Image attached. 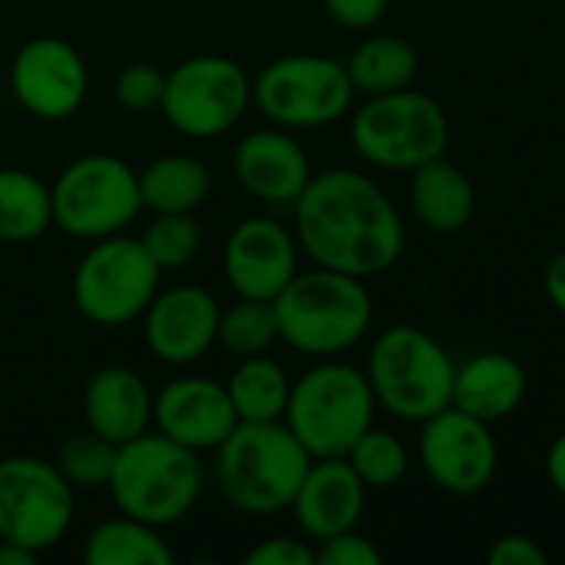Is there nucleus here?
Returning a JSON list of instances; mask_svg holds the SVG:
<instances>
[{
	"instance_id": "obj_22",
	"label": "nucleus",
	"mask_w": 565,
	"mask_h": 565,
	"mask_svg": "<svg viewBox=\"0 0 565 565\" xmlns=\"http://www.w3.org/2000/svg\"><path fill=\"white\" fill-rule=\"evenodd\" d=\"M411 209L427 232L454 235L470 225L477 212V189L460 166L437 156L411 172Z\"/></svg>"
},
{
	"instance_id": "obj_24",
	"label": "nucleus",
	"mask_w": 565,
	"mask_h": 565,
	"mask_svg": "<svg viewBox=\"0 0 565 565\" xmlns=\"http://www.w3.org/2000/svg\"><path fill=\"white\" fill-rule=\"evenodd\" d=\"M344 66L361 96H381L414 86L420 73V53L411 40L397 33H377L361 40Z\"/></svg>"
},
{
	"instance_id": "obj_11",
	"label": "nucleus",
	"mask_w": 565,
	"mask_h": 565,
	"mask_svg": "<svg viewBox=\"0 0 565 565\" xmlns=\"http://www.w3.org/2000/svg\"><path fill=\"white\" fill-rule=\"evenodd\" d=\"M252 109V76L222 53H202L166 73L159 113L185 139H218Z\"/></svg>"
},
{
	"instance_id": "obj_5",
	"label": "nucleus",
	"mask_w": 565,
	"mask_h": 565,
	"mask_svg": "<svg viewBox=\"0 0 565 565\" xmlns=\"http://www.w3.org/2000/svg\"><path fill=\"white\" fill-rule=\"evenodd\" d=\"M374 414L377 401L364 367L321 358L291 381L285 424L311 460H331L348 457V450L374 427Z\"/></svg>"
},
{
	"instance_id": "obj_1",
	"label": "nucleus",
	"mask_w": 565,
	"mask_h": 565,
	"mask_svg": "<svg viewBox=\"0 0 565 565\" xmlns=\"http://www.w3.org/2000/svg\"><path fill=\"white\" fill-rule=\"evenodd\" d=\"M291 218L301 255L364 281L391 271L407 248L401 209L361 169L315 172L291 205Z\"/></svg>"
},
{
	"instance_id": "obj_12",
	"label": "nucleus",
	"mask_w": 565,
	"mask_h": 565,
	"mask_svg": "<svg viewBox=\"0 0 565 565\" xmlns=\"http://www.w3.org/2000/svg\"><path fill=\"white\" fill-rule=\"evenodd\" d=\"M76 516V490L53 460L13 454L0 460V540L36 556L60 546Z\"/></svg>"
},
{
	"instance_id": "obj_6",
	"label": "nucleus",
	"mask_w": 565,
	"mask_h": 565,
	"mask_svg": "<svg viewBox=\"0 0 565 565\" xmlns=\"http://www.w3.org/2000/svg\"><path fill=\"white\" fill-rule=\"evenodd\" d=\"M364 374L377 407L407 424H424L454 401V358L434 334L414 324L384 328L367 351Z\"/></svg>"
},
{
	"instance_id": "obj_18",
	"label": "nucleus",
	"mask_w": 565,
	"mask_h": 565,
	"mask_svg": "<svg viewBox=\"0 0 565 565\" xmlns=\"http://www.w3.org/2000/svg\"><path fill=\"white\" fill-rule=\"evenodd\" d=\"M232 172L238 185L268 209H291L311 182V159L291 129L262 126L245 132L232 149Z\"/></svg>"
},
{
	"instance_id": "obj_7",
	"label": "nucleus",
	"mask_w": 565,
	"mask_h": 565,
	"mask_svg": "<svg viewBox=\"0 0 565 565\" xmlns=\"http://www.w3.org/2000/svg\"><path fill=\"white\" fill-rule=\"evenodd\" d=\"M354 152L387 172H414L424 162L447 156L450 119L444 106L420 89L367 96L351 109Z\"/></svg>"
},
{
	"instance_id": "obj_3",
	"label": "nucleus",
	"mask_w": 565,
	"mask_h": 565,
	"mask_svg": "<svg viewBox=\"0 0 565 565\" xmlns=\"http://www.w3.org/2000/svg\"><path fill=\"white\" fill-rule=\"evenodd\" d=\"M311 467V454L285 420L242 424L215 450V487L222 500L245 516H278Z\"/></svg>"
},
{
	"instance_id": "obj_16",
	"label": "nucleus",
	"mask_w": 565,
	"mask_h": 565,
	"mask_svg": "<svg viewBox=\"0 0 565 565\" xmlns=\"http://www.w3.org/2000/svg\"><path fill=\"white\" fill-rule=\"evenodd\" d=\"M218 298L192 281L159 288L149 308L142 311V344L146 351L169 367L199 364L218 338Z\"/></svg>"
},
{
	"instance_id": "obj_30",
	"label": "nucleus",
	"mask_w": 565,
	"mask_h": 565,
	"mask_svg": "<svg viewBox=\"0 0 565 565\" xmlns=\"http://www.w3.org/2000/svg\"><path fill=\"white\" fill-rule=\"evenodd\" d=\"M53 463L76 493H96V490L109 487L113 463H116V444L103 440L93 430H83V434H73L63 440Z\"/></svg>"
},
{
	"instance_id": "obj_2",
	"label": "nucleus",
	"mask_w": 565,
	"mask_h": 565,
	"mask_svg": "<svg viewBox=\"0 0 565 565\" xmlns=\"http://www.w3.org/2000/svg\"><path fill=\"white\" fill-rule=\"evenodd\" d=\"M271 305L281 344L315 361L341 358L367 338L374 321V301L364 278L321 265L298 271Z\"/></svg>"
},
{
	"instance_id": "obj_9",
	"label": "nucleus",
	"mask_w": 565,
	"mask_h": 565,
	"mask_svg": "<svg viewBox=\"0 0 565 565\" xmlns=\"http://www.w3.org/2000/svg\"><path fill=\"white\" fill-rule=\"evenodd\" d=\"M53 228L76 242H96L126 232L142 212L139 172L113 152L70 159L50 185Z\"/></svg>"
},
{
	"instance_id": "obj_26",
	"label": "nucleus",
	"mask_w": 565,
	"mask_h": 565,
	"mask_svg": "<svg viewBox=\"0 0 565 565\" xmlns=\"http://www.w3.org/2000/svg\"><path fill=\"white\" fill-rule=\"evenodd\" d=\"M53 228L50 185L20 166H0V242L30 245Z\"/></svg>"
},
{
	"instance_id": "obj_35",
	"label": "nucleus",
	"mask_w": 565,
	"mask_h": 565,
	"mask_svg": "<svg viewBox=\"0 0 565 565\" xmlns=\"http://www.w3.org/2000/svg\"><path fill=\"white\" fill-rule=\"evenodd\" d=\"M324 13L344 30H371L384 20L391 0H321Z\"/></svg>"
},
{
	"instance_id": "obj_25",
	"label": "nucleus",
	"mask_w": 565,
	"mask_h": 565,
	"mask_svg": "<svg viewBox=\"0 0 565 565\" xmlns=\"http://www.w3.org/2000/svg\"><path fill=\"white\" fill-rule=\"evenodd\" d=\"M86 565H172L175 553L159 526L132 520L126 513L96 523L83 540Z\"/></svg>"
},
{
	"instance_id": "obj_23",
	"label": "nucleus",
	"mask_w": 565,
	"mask_h": 565,
	"mask_svg": "<svg viewBox=\"0 0 565 565\" xmlns=\"http://www.w3.org/2000/svg\"><path fill=\"white\" fill-rule=\"evenodd\" d=\"M142 209L162 212H195L212 195V172L202 159L189 152H169L139 169Z\"/></svg>"
},
{
	"instance_id": "obj_39",
	"label": "nucleus",
	"mask_w": 565,
	"mask_h": 565,
	"mask_svg": "<svg viewBox=\"0 0 565 565\" xmlns=\"http://www.w3.org/2000/svg\"><path fill=\"white\" fill-rule=\"evenodd\" d=\"M36 559H40L36 553L23 550V546H17V543L0 540V565H33Z\"/></svg>"
},
{
	"instance_id": "obj_8",
	"label": "nucleus",
	"mask_w": 565,
	"mask_h": 565,
	"mask_svg": "<svg viewBox=\"0 0 565 565\" xmlns=\"http://www.w3.org/2000/svg\"><path fill=\"white\" fill-rule=\"evenodd\" d=\"M354 83L344 60L328 53H288L252 76V106L281 129H324L351 116Z\"/></svg>"
},
{
	"instance_id": "obj_28",
	"label": "nucleus",
	"mask_w": 565,
	"mask_h": 565,
	"mask_svg": "<svg viewBox=\"0 0 565 565\" xmlns=\"http://www.w3.org/2000/svg\"><path fill=\"white\" fill-rule=\"evenodd\" d=\"M278 341L281 334H278V318H275L271 301L235 298V305L222 308L215 348H222L228 358L238 361V358L268 354Z\"/></svg>"
},
{
	"instance_id": "obj_36",
	"label": "nucleus",
	"mask_w": 565,
	"mask_h": 565,
	"mask_svg": "<svg viewBox=\"0 0 565 565\" xmlns=\"http://www.w3.org/2000/svg\"><path fill=\"white\" fill-rule=\"evenodd\" d=\"M487 559L493 565H546L550 556L546 550L533 540V536H523V533H510V536H500Z\"/></svg>"
},
{
	"instance_id": "obj_21",
	"label": "nucleus",
	"mask_w": 565,
	"mask_h": 565,
	"mask_svg": "<svg viewBox=\"0 0 565 565\" xmlns=\"http://www.w3.org/2000/svg\"><path fill=\"white\" fill-rule=\"evenodd\" d=\"M526 391H530V377L516 358L503 351H483L457 364L450 407L480 417L487 424H497L523 407Z\"/></svg>"
},
{
	"instance_id": "obj_38",
	"label": "nucleus",
	"mask_w": 565,
	"mask_h": 565,
	"mask_svg": "<svg viewBox=\"0 0 565 565\" xmlns=\"http://www.w3.org/2000/svg\"><path fill=\"white\" fill-rule=\"evenodd\" d=\"M546 477H550L553 490L565 497V430L553 440V447L546 454Z\"/></svg>"
},
{
	"instance_id": "obj_19",
	"label": "nucleus",
	"mask_w": 565,
	"mask_h": 565,
	"mask_svg": "<svg viewBox=\"0 0 565 565\" xmlns=\"http://www.w3.org/2000/svg\"><path fill=\"white\" fill-rule=\"evenodd\" d=\"M364 507H367V487L361 483V477L344 457L311 460L291 500L298 530L315 543L358 530Z\"/></svg>"
},
{
	"instance_id": "obj_37",
	"label": "nucleus",
	"mask_w": 565,
	"mask_h": 565,
	"mask_svg": "<svg viewBox=\"0 0 565 565\" xmlns=\"http://www.w3.org/2000/svg\"><path fill=\"white\" fill-rule=\"evenodd\" d=\"M543 288H546V298L553 301V308L565 318V252H559V255L546 265Z\"/></svg>"
},
{
	"instance_id": "obj_14",
	"label": "nucleus",
	"mask_w": 565,
	"mask_h": 565,
	"mask_svg": "<svg viewBox=\"0 0 565 565\" xmlns=\"http://www.w3.org/2000/svg\"><path fill=\"white\" fill-rule=\"evenodd\" d=\"M417 457L434 487L450 497L483 493L500 470V447L487 420L447 407L420 424Z\"/></svg>"
},
{
	"instance_id": "obj_13",
	"label": "nucleus",
	"mask_w": 565,
	"mask_h": 565,
	"mask_svg": "<svg viewBox=\"0 0 565 565\" xmlns=\"http://www.w3.org/2000/svg\"><path fill=\"white\" fill-rule=\"evenodd\" d=\"M7 89L26 116L63 122L76 116L89 96V66L70 40L40 33L13 53Z\"/></svg>"
},
{
	"instance_id": "obj_27",
	"label": "nucleus",
	"mask_w": 565,
	"mask_h": 565,
	"mask_svg": "<svg viewBox=\"0 0 565 565\" xmlns=\"http://www.w3.org/2000/svg\"><path fill=\"white\" fill-rule=\"evenodd\" d=\"M225 391L242 424L285 420V407L291 397V377L281 361L271 354L238 358L232 374L225 377Z\"/></svg>"
},
{
	"instance_id": "obj_32",
	"label": "nucleus",
	"mask_w": 565,
	"mask_h": 565,
	"mask_svg": "<svg viewBox=\"0 0 565 565\" xmlns=\"http://www.w3.org/2000/svg\"><path fill=\"white\" fill-rule=\"evenodd\" d=\"M166 89V73L152 63H129L119 70L113 83V96L122 109L129 113H152L162 103Z\"/></svg>"
},
{
	"instance_id": "obj_31",
	"label": "nucleus",
	"mask_w": 565,
	"mask_h": 565,
	"mask_svg": "<svg viewBox=\"0 0 565 565\" xmlns=\"http://www.w3.org/2000/svg\"><path fill=\"white\" fill-rule=\"evenodd\" d=\"M142 245L162 271H179L192 265L202 252V225L192 212H162L142 228Z\"/></svg>"
},
{
	"instance_id": "obj_4",
	"label": "nucleus",
	"mask_w": 565,
	"mask_h": 565,
	"mask_svg": "<svg viewBox=\"0 0 565 565\" xmlns=\"http://www.w3.org/2000/svg\"><path fill=\"white\" fill-rule=\"evenodd\" d=\"M205 467L195 450L169 440L159 430H146L136 440L116 447L109 477V497L119 513L149 526L182 523L202 500Z\"/></svg>"
},
{
	"instance_id": "obj_20",
	"label": "nucleus",
	"mask_w": 565,
	"mask_h": 565,
	"mask_svg": "<svg viewBox=\"0 0 565 565\" xmlns=\"http://www.w3.org/2000/svg\"><path fill=\"white\" fill-rule=\"evenodd\" d=\"M152 394L146 377L126 364H103L83 384V420L86 430L122 447L139 434L152 430Z\"/></svg>"
},
{
	"instance_id": "obj_29",
	"label": "nucleus",
	"mask_w": 565,
	"mask_h": 565,
	"mask_svg": "<svg viewBox=\"0 0 565 565\" xmlns=\"http://www.w3.org/2000/svg\"><path fill=\"white\" fill-rule=\"evenodd\" d=\"M354 473L361 477V483L367 490H391L397 487L407 470H411V454H407V444L391 434V430H377L371 427L344 457Z\"/></svg>"
},
{
	"instance_id": "obj_15",
	"label": "nucleus",
	"mask_w": 565,
	"mask_h": 565,
	"mask_svg": "<svg viewBox=\"0 0 565 565\" xmlns=\"http://www.w3.org/2000/svg\"><path fill=\"white\" fill-rule=\"evenodd\" d=\"M301 245L295 228L275 215L242 218L222 245V275L235 298L275 301L285 285L301 271Z\"/></svg>"
},
{
	"instance_id": "obj_10",
	"label": "nucleus",
	"mask_w": 565,
	"mask_h": 565,
	"mask_svg": "<svg viewBox=\"0 0 565 565\" xmlns=\"http://www.w3.org/2000/svg\"><path fill=\"white\" fill-rule=\"evenodd\" d=\"M159 278L162 268L152 262L142 238L119 232L89 242L73 268L70 298L83 321L113 331L142 318V311L162 288Z\"/></svg>"
},
{
	"instance_id": "obj_33",
	"label": "nucleus",
	"mask_w": 565,
	"mask_h": 565,
	"mask_svg": "<svg viewBox=\"0 0 565 565\" xmlns=\"http://www.w3.org/2000/svg\"><path fill=\"white\" fill-rule=\"evenodd\" d=\"M318 563L321 565H377L384 556L374 546V540L361 536L358 530L338 533L331 540H321L315 550Z\"/></svg>"
},
{
	"instance_id": "obj_34",
	"label": "nucleus",
	"mask_w": 565,
	"mask_h": 565,
	"mask_svg": "<svg viewBox=\"0 0 565 565\" xmlns=\"http://www.w3.org/2000/svg\"><path fill=\"white\" fill-rule=\"evenodd\" d=\"M248 565H318L315 546H308L305 540H291V536H271L262 540L258 546H252L245 553Z\"/></svg>"
},
{
	"instance_id": "obj_17",
	"label": "nucleus",
	"mask_w": 565,
	"mask_h": 565,
	"mask_svg": "<svg viewBox=\"0 0 565 565\" xmlns=\"http://www.w3.org/2000/svg\"><path fill=\"white\" fill-rule=\"evenodd\" d=\"M235 427L238 414L225 381H212L205 374H179L152 394V430L195 454H215Z\"/></svg>"
}]
</instances>
